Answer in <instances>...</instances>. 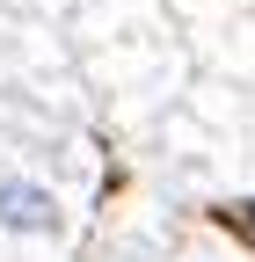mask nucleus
Segmentation results:
<instances>
[{
	"label": "nucleus",
	"instance_id": "nucleus-1",
	"mask_svg": "<svg viewBox=\"0 0 255 262\" xmlns=\"http://www.w3.org/2000/svg\"><path fill=\"white\" fill-rule=\"evenodd\" d=\"M0 226H8V233H58V196L44 182L0 175Z\"/></svg>",
	"mask_w": 255,
	"mask_h": 262
},
{
	"label": "nucleus",
	"instance_id": "nucleus-3",
	"mask_svg": "<svg viewBox=\"0 0 255 262\" xmlns=\"http://www.w3.org/2000/svg\"><path fill=\"white\" fill-rule=\"evenodd\" d=\"M241 226H248V233H255V204H241Z\"/></svg>",
	"mask_w": 255,
	"mask_h": 262
},
{
	"label": "nucleus",
	"instance_id": "nucleus-2",
	"mask_svg": "<svg viewBox=\"0 0 255 262\" xmlns=\"http://www.w3.org/2000/svg\"><path fill=\"white\" fill-rule=\"evenodd\" d=\"M189 15H226L233 37H248L255 29V0H189Z\"/></svg>",
	"mask_w": 255,
	"mask_h": 262
}]
</instances>
